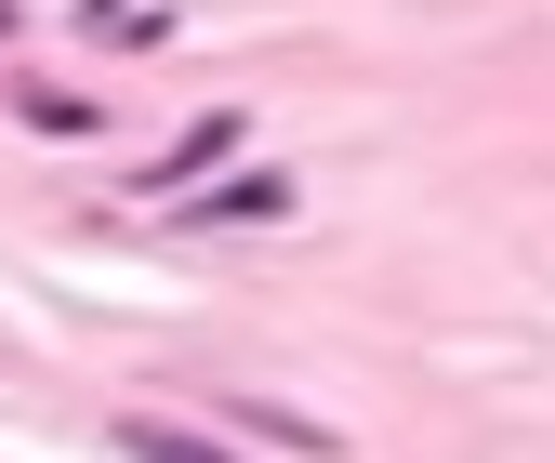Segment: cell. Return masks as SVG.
Wrapping results in <instances>:
<instances>
[{"mask_svg": "<svg viewBox=\"0 0 555 463\" xmlns=\"http://www.w3.org/2000/svg\"><path fill=\"white\" fill-rule=\"evenodd\" d=\"M238 146H251V119H238V106L185 119L159 159H132V198H198V185H212V159H238Z\"/></svg>", "mask_w": 555, "mask_h": 463, "instance_id": "6da1fadb", "label": "cell"}, {"mask_svg": "<svg viewBox=\"0 0 555 463\" xmlns=\"http://www.w3.org/2000/svg\"><path fill=\"white\" fill-rule=\"evenodd\" d=\"M225 411H238V424H251V437H278V450H318V463H331V450H344V437H331V424H305V411H278V397H225Z\"/></svg>", "mask_w": 555, "mask_h": 463, "instance_id": "5b68a950", "label": "cell"}, {"mask_svg": "<svg viewBox=\"0 0 555 463\" xmlns=\"http://www.w3.org/2000/svg\"><path fill=\"white\" fill-rule=\"evenodd\" d=\"M0 40H14V0H0Z\"/></svg>", "mask_w": 555, "mask_h": 463, "instance_id": "8992f818", "label": "cell"}, {"mask_svg": "<svg viewBox=\"0 0 555 463\" xmlns=\"http://www.w3.org/2000/svg\"><path fill=\"white\" fill-rule=\"evenodd\" d=\"M14 106H27V132H66V146H80V132H106V106H93V93H66V80H40V66L14 80Z\"/></svg>", "mask_w": 555, "mask_h": 463, "instance_id": "3957f363", "label": "cell"}, {"mask_svg": "<svg viewBox=\"0 0 555 463\" xmlns=\"http://www.w3.org/2000/svg\"><path fill=\"white\" fill-rule=\"evenodd\" d=\"M119 450H132V463H225L212 437H185V424H159V411H119Z\"/></svg>", "mask_w": 555, "mask_h": 463, "instance_id": "277c9868", "label": "cell"}, {"mask_svg": "<svg viewBox=\"0 0 555 463\" xmlns=\"http://www.w3.org/2000/svg\"><path fill=\"white\" fill-rule=\"evenodd\" d=\"M292 213V172H238V185H198L185 226H278Z\"/></svg>", "mask_w": 555, "mask_h": 463, "instance_id": "7a4b0ae2", "label": "cell"}]
</instances>
